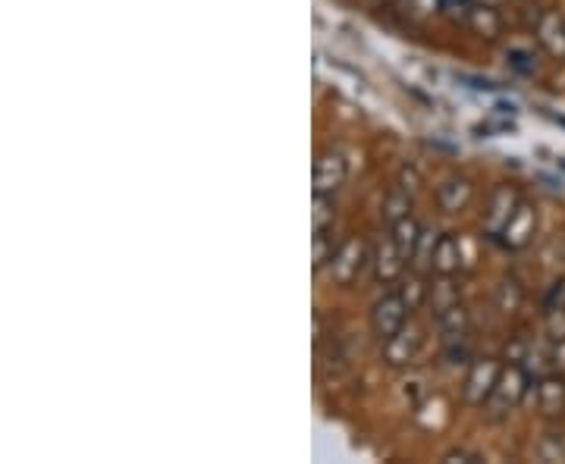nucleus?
I'll use <instances>...</instances> for the list:
<instances>
[{
  "instance_id": "nucleus-21",
  "label": "nucleus",
  "mask_w": 565,
  "mask_h": 464,
  "mask_svg": "<svg viewBox=\"0 0 565 464\" xmlns=\"http://www.w3.org/2000/svg\"><path fill=\"white\" fill-rule=\"evenodd\" d=\"M333 220H337L333 195H315V202H311V226L315 229H330Z\"/></svg>"
},
{
  "instance_id": "nucleus-14",
  "label": "nucleus",
  "mask_w": 565,
  "mask_h": 464,
  "mask_svg": "<svg viewBox=\"0 0 565 464\" xmlns=\"http://www.w3.org/2000/svg\"><path fill=\"white\" fill-rule=\"evenodd\" d=\"M462 267V248H459V239L452 233H444L437 239V248H434V263H430V273L434 277H456Z\"/></svg>"
},
{
  "instance_id": "nucleus-13",
  "label": "nucleus",
  "mask_w": 565,
  "mask_h": 464,
  "mask_svg": "<svg viewBox=\"0 0 565 464\" xmlns=\"http://www.w3.org/2000/svg\"><path fill=\"white\" fill-rule=\"evenodd\" d=\"M471 198H475V185L465 176H449L437 188V204H440L444 214H459V211H465L471 204Z\"/></svg>"
},
{
  "instance_id": "nucleus-33",
  "label": "nucleus",
  "mask_w": 565,
  "mask_h": 464,
  "mask_svg": "<svg viewBox=\"0 0 565 464\" xmlns=\"http://www.w3.org/2000/svg\"><path fill=\"white\" fill-rule=\"evenodd\" d=\"M371 3H377V0H371Z\"/></svg>"
},
{
  "instance_id": "nucleus-16",
  "label": "nucleus",
  "mask_w": 565,
  "mask_h": 464,
  "mask_svg": "<svg viewBox=\"0 0 565 464\" xmlns=\"http://www.w3.org/2000/svg\"><path fill=\"white\" fill-rule=\"evenodd\" d=\"M437 326L444 333V343H465V336H468V311H465V304H452L449 311L437 314Z\"/></svg>"
},
{
  "instance_id": "nucleus-17",
  "label": "nucleus",
  "mask_w": 565,
  "mask_h": 464,
  "mask_svg": "<svg viewBox=\"0 0 565 464\" xmlns=\"http://www.w3.org/2000/svg\"><path fill=\"white\" fill-rule=\"evenodd\" d=\"M412 214V192L408 188H403L399 182L386 192L384 198V207H381V217H384V223H399L403 217H408Z\"/></svg>"
},
{
  "instance_id": "nucleus-30",
  "label": "nucleus",
  "mask_w": 565,
  "mask_h": 464,
  "mask_svg": "<svg viewBox=\"0 0 565 464\" xmlns=\"http://www.w3.org/2000/svg\"><path fill=\"white\" fill-rule=\"evenodd\" d=\"M509 63L519 69V73H534V63H531V57H527L525 51H509Z\"/></svg>"
},
{
  "instance_id": "nucleus-8",
  "label": "nucleus",
  "mask_w": 565,
  "mask_h": 464,
  "mask_svg": "<svg viewBox=\"0 0 565 464\" xmlns=\"http://www.w3.org/2000/svg\"><path fill=\"white\" fill-rule=\"evenodd\" d=\"M534 32H537V44L544 47L546 54L553 57V61L565 63V17L559 10H544V17L541 22L534 25Z\"/></svg>"
},
{
  "instance_id": "nucleus-29",
  "label": "nucleus",
  "mask_w": 565,
  "mask_h": 464,
  "mask_svg": "<svg viewBox=\"0 0 565 464\" xmlns=\"http://www.w3.org/2000/svg\"><path fill=\"white\" fill-rule=\"evenodd\" d=\"M550 367L556 374H565V339H556L553 343V352H550Z\"/></svg>"
},
{
  "instance_id": "nucleus-28",
  "label": "nucleus",
  "mask_w": 565,
  "mask_h": 464,
  "mask_svg": "<svg viewBox=\"0 0 565 464\" xmlns=\"http://www.w3.org/2000/svg\"><path fill=\"white\" fill-rule=\"evenodd\" d=\"M399 185H403V188H408V192L415 195V192L422 188V173H418L415 166H403V170H399Z\"/></svg>"
},
{
  "instance_id": "nucleus-15",
  "label": "nucleus",
  "mask_w": 565,
  "mask_h": 464,
  "mask_svg": "<svg viewBox=\"0 0 565 464\" xmlns=\"http://www.w3.org/2000/svg\"><path fill=\"white\" fill-rule=\"evenodd\" d=\"M422 233H424L422 223L415 220L412 214L390 226V239H393V245L399 248V255H403L405 261H412V258H415V248H418V242H422Z\"/></svg>"
},
{
  "instance_id": "nucleus-7",
  "label": "nucleus",
  "mask_w": 565,
  "mask_h": 464,
  "mask_svg": "<svg viewBox=\"0 0 565 464\" xmlns=\"http://www.w3.org/2000/svg\"><path fill=\"white\" fill-rule=\"evenodd\" d=\"M537 408L546 421H559L565 414V374H544L537 377Z\"/></svg>"
},
{
  "instance_id": "nucleus-20",
  "label": "nucleus",
  "mask_w": 565,
  "mask_h": 464,
  "mask_svg": "<svg viewBox=\"0 0 565 464\" xmlns=\"http://www.w3.org/2000/svg\"><path fill=\"white\" fill-rule=\"evenodd\" d=\"M337 248H340V245H333V236H327V229H315V239H311V267H315V270L330 267Z\"/></svg>"
},
{
  "instance_id": "nucleus-19",
  "label": "nucleus",
  "mask_w": 565,
  "mask_h": 464,
  "mask_svg": "<svg viewBox=\"0 0 565 464\" xmlns=\"http://www.w3.org/2000/svg\"><path fill=\"white\" fill-rule=\"evenodd\" d=\"M427 302H430V307H434V317H437V314H444V311H449L452 304L462 302V299H459V289H456V283H452V277H437V283L430 285Z\"/></svg>"
},
{
  "instance_id": "nucleus-1",
  "label": "nucleus",
  "mask_w": 565,
  "mask_h": 464,
  "mask_svg": "<svg viewBox=\"0 0 565 464\" xmlns=\"http://www.w3.org/2000/svg\"><path fill=\"white\" fill-rule=\"evenodd\" d=\"M531 374H527L525 364H503V374H500V380L493 386V392H490V399H487L484 411H487V421H505L519 404L525 402L527 396V386H531Z\"/></svg>"
},
{
  "instance_id": "nucleus-5",
  "label": "nucleus",
  "mask_w": 565,
  "mask_h": 464,
  "mask_svg": "<svg viewBox=\"0 0 565 464\" xmlns=\"http://www.w3.org/2000/svg\"><path fill=\"white\" fill-rule=\"evenodd\" d=\"M522 207V195L515 185L509 182H500L493 192H490V202H487V217L484 229L490 236H503V229L509 226V220L515 217V211Z\"/></svg>"
},
{
  "instance_id": "nucleus-27",
  "label": "nucleus",
  "mask_w": 565,
  "mask_h": 464,
  "mask_svg": "<svg viewBox=\"0 0 565 464\" xmlns=\"http://www.w3.org/2000/svg\"><path fill=\"white\" fill-rule=\"evenodd\" d=\"M475 462H484V455L468 452V449H452V452H446L444 455V464H475Z\"/></svg>"
},
{
  "instance_id": "nucleus-9",
  "label": "nucleus",
  "mask_w": 565,
  "mask_h": 464,
  "mask_svg": "<svg viewBox=\"0 0 565 464\" xmlns=\"http://www.w3.org/2000/svg\"><path fill=\"white\" fill-rule=\"evenodd\" d=\"M534 236H537V211L531 204L522 202V207L515 211V217L509 220V226H505L500 239H503L505 248L522 251V248L534 242Z\"/></svg>"
},
{
  "instance_id": "nucleus-10",
  "label": "nucleus",
  "mask_w": 565,
  "mask_h": 464,
  "mask_svg": "<svg viewBox=\"0 0 565 464\" xmlns=\"http://www.w3.org/2000/svg\"><path fill=\"white\" fill-rule=\"evenodd\" d=\"M422 352V333L415 326H403L396 336H390L384 343V364L390 367H405L418 358Z\"/></svg>"
},
{
  "instance_id": "nucleus-31",
  "label": "nucleus",
  "mask_w": 565,
  "mask_h": 464,
  "mask_svg": "<svg viewBox=\"0 0 565 464\" xmlns=\"http://www.w3.org/2000/svg\"><path fill=\"white\" fill-rule=\"evenodd\" d=\"M444 10H465L468 13V0H440Z\"/></svg>"
},
{
  "instance_id": "nucleus-12",
  "label": "nucleus",
  "mask_w": 565,
  "mask_h": 464,
  "mask_svg": "<svg viewBox=\"0 0 565 464\" xmlns=\"http://www.w3.org/2000/svg\"><path fill=\"white\" fill-rule=\"evenodd\" d=\"M371 263H374V277H377V283H396V280H403V267L405 258L399 255V248L393 245V239H386V242L377 245V251L371 255Z\"/></svg>"
},
{
  "instance_id": "nucleus-4",
  "label": "nucleus",
  "mask_w": 565,
  "mask_h": 464,
  "mask_svg": "<svg viewBox=\"0 0 565 464\" xmlns=\"http://www.w3.org/2000/svg\"><path fill=\"white\" fill-rule=\"evenodd\" d=\"M367 261H371L367 245H364L362 239H345V242L337 248L333 261H330V277H333V283L352 285L362 277V270L367 267Z\"/></svg>"
},
{
  "instance_id": "nucleus-3",
  "label": "nucleus",
  "mask_w": 565,
  "mask_h": 464,
  "mask_svg": "<svg viewBox=\"0 0 565 464\" xmlns=\"http://www.w3.org/2000/svg\"><path fill=\"white\" fill-rule=\"evenodd\" d=\"M408 307H405L403 295L399 292H386L384 299H377L374 307H371V330H374V336L386 343L390 336H396L399 330L408 321Z\"/></svg>"
},
{
  "instance_id": "nucleus-2",
  "label": "nucleus",
  "mask_w": 565,
  "mask_h": 464,
  "mask_svg": "<svg viewBox=\"0 0 565 464\" xmlns=\"http://www.w3.org/2000/svg\"><path fill=\"white\" fill-rule=\"evenodd\" d=\"M500 374H503V364L493 362V358H478V362H471L468 377H465L462 384L465 404L484 408L487 399H490V392H493V386L500 380Z\"/></svg>"
},
{
  "instance_id": "nucleus-23",
  "label": "nucleus",
  "mask_w": 565,
  "mask_h": 464,
  "mask_svg": "<svg viewBox=\"0 0 565 464\" xmlns=\"http://www.w3.org/2000/svg\"><path fill=\"white\" fill-rule=\"evenodd\" d=\"M522 299H525V292H522V285L515 283V280H503L500 289H497V307L503 314H515L522 307Z\"/></svg>"
},
{
  "instance_id": "nucleus-11",
  "label": "nucleus",
  "mask_w": 565,
  "mask_h": 464,
  "mask_svg": "<svg viewBox=\"0 0 565 464\" xmlns=\"http://www.w3.org/2000/svg\"><path fill=\"white\" fill-rule=\"evenodd\" d=\"M465 22H468V29H471L478 39L497 41L503 35V17H500V10L490 7V3H475V7H468Z\"/></svg>"
},
{
  "instance_id": "nucleus-18",
  "label": "nucleus",
  "mask_w": 565,
  "mask_h": 464,
  "mask_svg": "<svg viewBox=\"0 0 565 464\" xmlns=\"http://www.w3.org/2000/svg\"><path fill=\"white\" fill-rule=\"evenodd\" d=\"M396 292L403 295L405 307L415 314V311H418V307L427 302V295H430V285L424 283V277L418 273V270H412L408 277H403V280H399V289H396Z\"/></svg>"
},
{
  "instance_id": "nucleus-24",
  "label": "nucleus",
  "mask_w": 565,
  "mask_h": 464,
  "mask_svg": "<svg viewBox=\"0 0 565 464\" xmlns=\"http://www.w3.org/2000/svg\"><path fill=\"white\" fill-rule=\"evenodd\" d=\"M437 233H430V229H424L422 233V242H418V248H415V258H412V263H415V270L418 273H424V270H430V263H434V248H437Z\"/></svg>"
},
{
  "instance_id": "nucleus-22",
  "label": "nucleus",
  "mask_w": 565,
  "mask_h": 464,
  "mask_svg": "<svg viewBox=\"0 0 565 464\" xmlns=\"http://www.w3.org/2000/svg\"><path fill=\"white\" fill-rule=\"evenodd\" d=\"M537 458L546 464H565V433H546L537 443Z\"/></svg>"
},
{
  "instance_id": "nucleus-6",
  "label": "nucleus",
  "mask_w": 565,
  "mask_h": 464,
  "mask_svg": "<svg viewBox=\"0 0 565 464\" xmlns=\"http://www.w3.org/2000/svg\"><path fill=\"white\" fill-rule=\"evenodd\" d=\"M349 176V166L340 151H323L315 161V173H311V188L315 195H333Z\"/></svg>"
},
{
  "instance_id": "nucleus-32",
  "label": "nucleus",
  "mask_w": 565,
  "mask_h": 464,
  "mask_svg": "<svg viewBox=\"0 0 565 464\" xmlns=\"http://www.w3.org/2000/svg\"><path fill=\"white\" fill-rule=\"evenodd\" d=\"M475 3H490V7H500L503 0H475Z\"/></svg>"
},
{
  "instance_id": "nucleus-26",
  "label": "nucleus",
  "mask_w": 565,
  "mask_h": 464,
  "mask_svg": "<svg viewBox=\"0 0 565 464\" xmlns=\"http://www.w3.org/2000/svg\"><path fill=\"white\" fill-rule=\"evenodd\" d=\"M546 336L556 343V339H565V307H550L546 311Z\"/></svg>"
},
{
  "instance_id": "nucleus-25",
  "label": "nucleus",
  "mask_w": 565,
  "mask_h": 464,
  "mask_svg": "<svg viewBox=\"0 0 565 464\" xmlns=\"http://www.w3.org/2000/svg\"><path fill=\"white\" fill-rule=\"evenodd\" d=\"M527 355H531V343H527L525 336H515L512 343H505V352H503L505 364H525Z\"/></svg>"
}]
</instances>
